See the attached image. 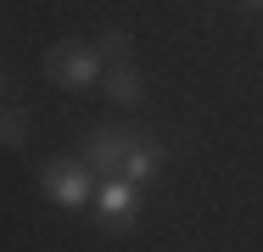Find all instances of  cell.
Instances as JSON below:
<instances>
[{"mask_svg":"<svg viewBox=\"0 0 263 252\" xmlns=\"http://www.w3.org/2000/svg\"><path fill=\"white\" fill-rule=\"evenodd\" d=\"M157 157H162L157 146L135 151V135H123V129H96V135L84 140V163H90L96 179H135V174H146Z\"/></svg>","mask_w":263,"mask_h":252,"instance_id":"6da1fadb","label":"cell"},{"mask_svg":"<svg viewBox=\"0 0 263 252\" xmlns=\"http://www.w3.org/2000/svg\"><path fill=\"white\" fill-rule=\"evenodd\" d=\"M45 79L62 84V90H84L90 79H96V45H84V40H56L45 50Z\"/></svg>","mask_w":263,"mask_h":252,"instance_id":"7a4b0ae2","label":"cell"},{"mask_svg":"<svg viewBox=\"0 0 263 252\" xmlns=\"http://www.w3.org/2000/svg\"><path fill=\"white\" fill-rule=\"evenodd\" d=\"M90 179H96V174H90L84 157H56V163L40 168V185H45L56 202H67V207H79V202L90 196Z\"/></svg>","mask_w":263,"mask_h":252,"instance_id":"3957f363","label":"cell"},{"mask_svg":"<svg viewBox=\"0 0 263 252\" xmlns=\"http://www.w3.org/2000/svg\"><path fill=\"white\" fill-rule=\"evenodd\" d=\"M106 96L118 101V106H135V101L146 96L140 67H135V62H112V67H106Z\"/></svg>","mask_w":263,"mask_h":252,"instance_id":"277c9868","label":"cell"},{"mask_svg":"<svg viewBox=\"0 0 263 252\" xmlns=\"http://www.w3.org/2000/svg\"><path fill=\"white\" fill-rule=\"evenodd\" d=\"M28 140V112L23 106H0V146H23Z\"/></svg>","mask_w":263,"mask_h":252,"instance_id":"5b68a950","label":"cell"},{"mask_svg":"<svg viewBox=\"0 0 263 252\" xmlns=\"http://www.w3.org/2000/svg\"><path fill=\"white\" fill-rule=\"evenodd\" d=\"M129 45H135V40H129L123 28H106L101 40H96V50H101L106 62H129Z\"/></svg>","mask_w":263,"mask_h":252,"instance_id":"8992f818","label":"cell"},{"mask_svg":"<svg viewBox=\"0 0 263 252\" xmlns=\"http://www.w3.org/2000/svg\"><path fill=\"white\" fill-rule=\"evenodd\" d=\"M123 207H129V213H135V191H129V185H112V191H106V213H112V219H118V213H123Z\"/></svg>","mask_w":263,"mask_h":252,"instance_id":"52a82bcc","label":"cell"},{"mask_svg":"<svg viewBox=\"0 0 263 252\" xmlns=\"http://www.w3.org/2000/svg\"><path fill=\"white\" fill-rule=\"evenodd\" d=\"M241 6H247V11H263V0H241Z\"/></svg>","mask_w":263,"mask_h":252,"instance_id":"ba28073f","label":"cell"},{"mask_svg":"<svg viewBox=\"0 0 263 252\" xmlns=\"http://www.w3.org/2000/svg\"><path fill=\"white\" fill-rule=\"evenodd\" d=\"M0 90H6V73H0Z\"/></svg>","mask_w":263,"mask_h":252,"instance_id":"9c48e42d","label":"cell"}]
</instances>
